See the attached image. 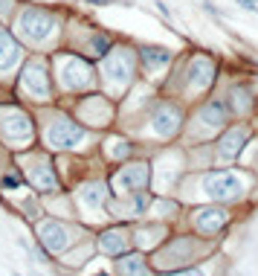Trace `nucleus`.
<instances>
[{"label": "nucleus", "instance_id": "f257e3e1", "mask_svg": "<svg viewBox=\"0 0 258 276\" xmlns=\"http://www.w3.org/2000/svg\"><path fill=\"white\" fill-rule=\"evenodd\" d=\"M203 189H206V195L215 198V201H226V198L241 195V180L232 172H212V175L203 178Z\"/></svg>", "mask_w": 258, "mask_h": 276}, {"label": "nucleus", "instance_id": "f03ea898", "mask_svg": "<svg viewBox=\"0 0 258 276\" xmlns=\"http://www.w3.org/2000/svg\"><path fill=\"white\" fill-rule=\"evenodd\" d=\"M81 137H84V128L70 122V119H58V122H53L50 131H46V140H50L53 148H70V145L79 143Z\"/></svg>", "mask_w": 258, "mask_h": 276}, {"label": "nucleus", "instance_id": "7ed1b4c3", "mask_svg": "<svg viewBox=\"0 0 258 276\" xmlns=\"http://www.w3.org/2000/svg\"><path fill=\"white\" fill-rule=\"evenodd\" d=\"M20 27H24V35L32 38V41H44L50 35V29H53V18L41 9H29L24 12V18H20Z\"/></svg>", "mask_w": 258, "mask_h": 276}, {"label": "nucleus", "instance_id": "20e7f679", "mask_svg": "<svg viewBox=\"0 0 258 276\" xmlns=\"http://www.w3.org/2000/svg\"><path fill=\"white\" fill-rule=\"evenodd\" d=\"M148 183V166L143 163H136V166H128L116 175V186L122 189V192H131V189H139Z\"/></svg>", "mask_w": 258, "mask_h": 276}, {"label": "nucleus", "instance_id": "39448f33", "mask_svg": "<svg viewBox=\"0 0 258 276\" xmlns=\"http://www.w3.org/2000/svg\"><path fill=\"white\" fill-rule=\"evenodd\" d=\"M41 241H44L46 250L58 253V250L67 247V230L58 221H44L41 224Z\"/></svg>", "mask_w": 258, "mask_h": 276}, {"label": "nucleus", "instance_id": "423d86ee", "mask_svg": "<svg viewBox=\"0 0 258 276\" xmlns=\"http://www.w3.org/2000/svg\"><path fill=\"white\" fill-rule=\"evenodd\" d=\"M215 79V64L206 61V58H195L192 67H189V81L195 84V88H209Z\"/></svg>", "mask_w": 258, "mask_h": 276}, {"label": "nucleus", "instance_id": "0eeeda50", "mask_svg": "<svg viewBox=\"0 0 258 276\" xmlns=\"http://www.w3.org/2000/svg\"><path fill=\"white\" fill-rule=\"evenodd\" d=\"M177 122H180V114H177V108H169V105H162L160 111H157V116H154V131L157 134H174L177 131Z\"/></svg>", "mask_w": 258, "mask_h": 276}, {"label": "nucleus", "instance_id": "6e6552de", "mask_svg": "<svg viewBox=\"0 0 258 276\" xmlns=\"http://www.w3.org/2000/svg\"><path fill=\"white\" fill-rule=\"evenodd\" d=\"M247 140H249L247 128H232V131L221 140V154H223V157H238V152L244 148Z\"/></svg>", "mask_w": 258, "mask_h": 276}, {"label": "nucleus", "instance_id": "1a4fd4ad", "mask_svg": "<svg viewBox=\"0 0 258 276\" xmlns=\"http://www.w3.org/2000/svg\"><path fill=\"white\" fill-rule=\"evenodd\" d=\"M226 224V209H200L197 215V230L203 232H215Z\"/></svg>", "mask_w": 258, "mask_h": 276}, {"label": "nucleus", "instance_id": "9d476101", "mask_svg": "<svg viewBox=\"0 0 258 276\" xmlns=\"http://www.w3.org/2000/svg\"><path fill=\"white\" fill-rule=\"evenodd\" d=\"M200 119H203L209 128H221V125L226 122V108H223V102L212 99L209 105H203V111H200Z\"/></svg>", "mask_w": 258, "mask_h": 276}, {"label": "nucleus", "instance_id": "9b49d317", "mask_svg": "<svg viewBox=\"0 0 258 276\" xmlns=\"http://www.w3.org/2000/svg\"><path fill=\"white\" fill-rule=\"evenodd\" d=\"M20 47L15 44V38L9 32H0V67H9V64L18 61Z\"/></svg>", "mask_w": 258, "mask_h": 276}, {"label": "nucleus", "instance_id": "f8f14e48", "mask_svg": "<svg viewBox=\"0 0 258 276\" xmlns=\"http://www.w3.org/2000/svg\"><path fill=\"white\" fill-rule=\"evenodd\" d=\"M143 61L148 64V67H160V64L171 61V53H169V50H160V47H145V50H143Z\"/></svg>", "mask_w": 258, "mask_h": 276}, {"label": "nucleus", "instance_id": "ddd939ff", "mask_svg": "<svg viewBox=\"0 0 258 276\" xmlns=\"http://www.w3.org/2000/svg\"><path fill=\"white\" fill-rule=\"evenodd\" d=\"M125 244H128V241H125V236H122V232H116V230H110V232H105V236H102V247H105L107 253H122Z\"/></svg>", "mask_w": 258, "mask_h": 276}, {"label": "nucleus", "instance_id": "4468645a", "mask_svg": "<svg viewBox=\"0 0 258 276\" xmlns=\"http://www.w3.org/2000/svg\"><path fill=\"white\" fill-rule=\"evenodd\" d=\"M119 270H125V273H143L145 270L143 256H125L122 262H119Z\"/></svg>", "mask_w": 258, "mask_h": 276}, {"label": "nucleus", "instance_id": "2eb2a0df", "mask_svg": "<svg viewBox=\"0 0 258 276\" xmlns=\"http://www.w3.org/2000/svg\"><path fill=\"white\" fill-rule=\"evenodd\" d=\"M27 84H32L38 93H46V76H44V70H41V67H32V79L27 76Z\"/></svg>", "mask_w": 258, "mask_h": 276}, {"label": "nucleus", "instance_id": "dca6fc26", "mask_svg": "<svg viewBox=\"0 0 258 276\" xmlns=\"http://www.w3.org/2000/svg\"><path fill=\"white\" fill-rule=\"evenodd\" d=\"M81 201L90 204V206H96L99 201H102V189H99V186H87V189H84V195H81Z\"/></svg>", "mask_w": 258, "mask_h": 276}, {"label": "nucleus", "instance_id": "f3484780", "mask_svg": "<svg viewBox=\"0 0 258 276\" xmlns=\"http://www.w3.org/2000/svg\"><path fill=\"white\" fill-rule=\"evenodd\" d=\"M107 47H110V41H107L105 35H96V38H93V50H96L99 55H105V50H107Z\"/></svg>", "mask_w": 258, "mask_h": 276}, {"label": "nucleus", "instance_id": "a211bd4d", "mask_svg": "<svg viewBox=\"0 0 258 276\" xmlns=\"http://www.w3.org/2000/svg\"><path fill=\"white\" fill-rule=\"evenodd\" d=\"M148 201H151V198H148V195H143V192H139V195H136V213H143V209H145V206H148Z\"/></svg>", "mask_w": 258, "mask_h": 276}, {"label": "nucleus", "instance_id": "6ab92c4d", "mask_svg": "<svg viewBox=\"0 0 258 276\" xmlns=\"http://www.w3.org/2000/svg\"><path fill=\"white\" fill-rule=\"evenodd\" d=\"M3 186H9V189H15V186H18V180H15V178H6V180H3Z\"/></svg>", "mask_w": 258, "mask_h": 276}, {"label": "nucleus", "instance_id": "aec40b11", "mask_svg": "<svg viewBox=\"0 0 258 276\" xmlns=\"http://www.w3.org/2000/svg\"><path fill=\"white\" fill-rule=\"evenodd\" d=\"M241 6H244V9H255V6H252V0H238Z\"/></svg>", "mask_w": 258, "mask_h": 276}, {"label": "nucleus", "instance_id": "412c9836", "mask_svg": "<svg viewBox=\"0 0 258 276\" xmlns=\"http://www.w3.org/2000/svg\"><path fill=\"white\" fill-rule=\"evenodd\" d=\"M90 3H96V6H107L110 0H90Z\"/></svg>", "mask_w": 258, "mask_h": 276}]
</instances>
